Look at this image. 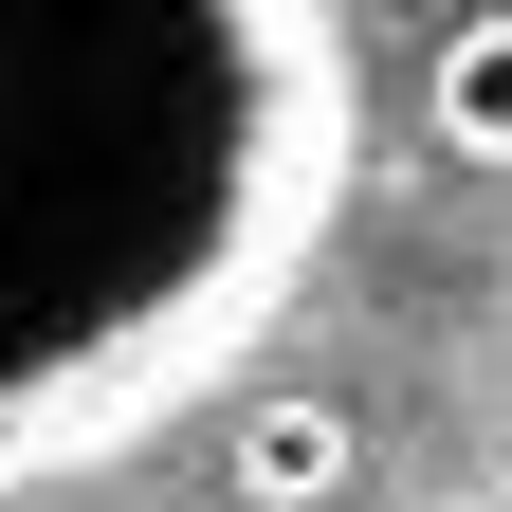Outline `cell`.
I'll use <instances>...</instances> for the list:
<instances>
[{
    "mask_svg": "<svg viewBox=\"0 0 512 512\" xmlns=\"http://www.w3.org/2000/svg\"><path fill=\"white\" fill-rule=\"evenodd\" d=\"M19 147L293 256L348 147L330 0H0V183Z\"/></svg>",
    "mask_w": 512,
    "mask_h": 512,
    "instance_id": "cell-1",
    "label": "cell"
},
{
    "mask_svg": "<svg viewBox=\"0 0 512 512\" xmlns=\"http://www.w3.org/2000/svg\"><path fill=\"white\" fill-rule=\"evenodd\" d=\"M366 476V439L330 384H275V403H238V512H330Z\"/></svg>",
    "mask_w": 512,
    "mask_h": 512,
    "instance_id": "cell-2",
    "label": "cell"
},
{
    "mask_svg": "<svg viewBox=\"0 0 512 512\" xmlns=\"http://www.w3.org/2000/svg\"><path fill=\"white\" fill-rule=\"evenodd\" d=\"M421 110H439V147H458V165H512V0L421 55Z\"/></svg>",
    "mask_w": 512,
    "mask_h": 512,
    "instance_id": "cell-3",
    "label": "cell"
}]
</instances>
